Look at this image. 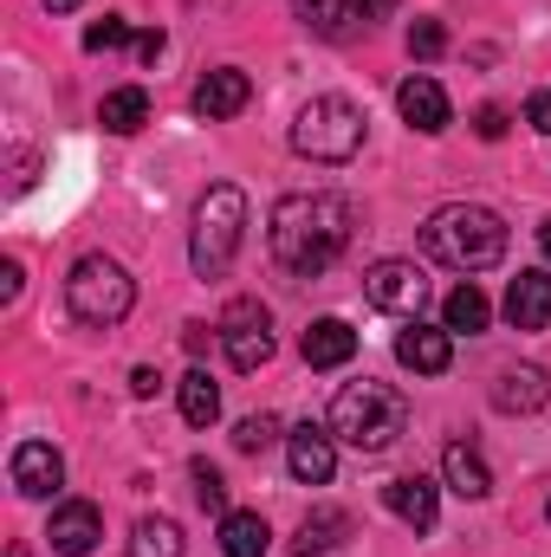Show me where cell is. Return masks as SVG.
Instances as JSON below:
<instances>
[{
  "mask_svg": "<svg viewBox=\"0 0 551 557\" xmlns=\"http://www.w3.org/2000/svg\"><path fill=\"white\" fill-rule=\"evenodd\" d=\"M351 234H357V208L344 195H331V188H305V195H285L273 208V234L267 240H273L279 273L318 278L344 260Z\"/></svg>",
  "mask_w": 551,
  "mask_h": 557,
  "instance_id": "1",
  "label": "cell"
},
{
  "mask_svg": "<svg viewBox=\"0 0 551 557\" xmlns=\"http://www.w3.org/2000/svg\"><path fill=\"white\" fill-rule=\"evenodd\" d=\"M421 253L454 267V273H487L506 260V221L493 208H474V201H448L428 214L421 227Z\"/></svg>",
  "mask_w": 551,
  "mask_h": 557,
  "instance_id": "2",
  "label": "cell"
},
{
  "mask_svg": "<svg viewBox=\"0 0 551 557\" xmlns=\"http://www.w3.org/2000/svg\"><path fill=\"white\" fill-rule=\"evenodd\" d=\"M331 434H338L344 447H357V454H390V447L409 434V403H403V389H396V383H377V376L344 383L338 403H331Z\"/></svg>",
  "mask_w": 551,
  "mask_h": 557,
  "instance_id": "3",
  "label": "cell"
},
{
  "mask_svg": "<svg viewBox=\"0 0 551 557\" xmlns=\"http://www.w3.org/2000/svg\"><path fill=\"white\" fill-rule=\"evenodd\" d=\"M241 234H247V195L234 182H215L201 201H195V234H188V260L201 278H221L241 253Z\"/></svg>",
  "mask_w": 551,
  "mask_h": 557,
  "instance_id": "4",
  "label": "cell"
},
{
  "mask_svg": "<svg viewBox=\"0 0 551 557\" xmlns=\"http://www.w3.org/2000/svg\"><path fill=\"white\" fill-rule=\"evenodd\" d=\"M292 149L305 156V162H351L357 149H364V111L351 104V98H338V91H325V98H311L298 117H292Z\"/></svg>",
  "mask_w": 551,
  "mask_h": 557,
  "instance_id": "5",
  "label": "cell"
},
{
  "mask_svg": "<svg viewBox=\"0 0 551 557\" xmlns=\"http://www.w3.org/2000/svg\"><path fill=\"white\" fill-rule=\"evenodd\" d=\"M65 305H72V318L78 324H91V331H111V324H124L131 318V305H137V285L131 273L118 267V260H105V253H85L72 278H65Z\"/></svg>",
  "mask_w": 551,
  "mask_h": 557,
  "instance_id": "6",
  "label": "cell"
},
{
  "mask_svg": "<svg viewBox=\"0 0 551 557\" xmlns=\"http://www.w3.org/2000/svg\"><path fill=\"white\" fill-rule=\"evenodd\" d=\"M215 331H221V350H228L234 370H260L273 357V311L260 298H234Z\"/></svg>",
  "mask_w": 551,
  "mask_h": 557,
  "instance_id": "7",
  "label": "cell"
},
{
  "mask_svg": "<svg viewBox=\"0 0 551 557\" xmlns=\"http://www.w3.org/2000/svg\"><path fill=\"white\" fill-rule=\"evenodd\" d=\"M364 298H370L377 311L415 318L421 298H428V278H421V267H409V260H377V267L364 273Z\"/></svg>",
  "mask_w": 551,
  "mask_h": 557,
  "instance_id": "8",
  "label": "cell"
},
{
  "mask_svg": "<svg viewBox=\"0 0 551 557\" xmlns=\"http://www.w3.org/2000/svg\"><path fill=\"white\" fill-rule=\"evenodd\" d=\"M390 7H396V0H298V20H305L311 33H325V39H357V33H370Z\"/></svg>",
  "mask_w": 551,
  "mask_h": 557,
  "instance_id": "9",
  "label": "cell"
},
{
  "mask_svg": "<svg viewBox=\"0 0 551 557\" xmlns=\"http://www.w3.org/2000/svg\"><path fill=\"white\" fill-rule=\"evenodd\" d=\"M7 473H13V493H26V499H52V493L65 486V454H59L52 441H20L13 460H7Z\"/></svg>",
  "mask_w": 551,
  "mask_h": 557,
  "instance_id": "10",
  "label": "cell"
},
{
  "mask_svg": "<svg viewBox=\"0 0 551 557\" xmlns=\"http://www.w3.org/2000/svg\"><path fill=\"white\" fill-rule=\"evenodd\" d=\"M98 539H105V512H98L91 499H65V506L52 512V525H46V545L59 557H91Z\"/></svg>",
  "mask_w": 551,
  "mask_h": 557,
  "instance_id": "11",
  "label": "cell"
},
{
  "mask_svg": "<svg viewBox=\"0 0 551 557\" xmlns=\"http://www.w3.org/2000/svg\"><path fill=\"white\" fill-rule=\"evenodd\" d=\"M285 467H292L298 486H325V480L338 473V447H331V434H325L318 421L292 428V434H285Z\"/></svg>",
  "mask_w": 551,
  "mask_h": 557,
  "instance_id": "12",
  "label": "cell"
},
{
  "mask_svg": "<svg viewBox=\"0 0 551 557\" xmlns=\"http://www.w3.org/2000/svg\"><path fill=\"white\" fill-rule=\"evenodd\" d=\"M247 98H254V78H247L241 65H221V72H208V78L195 85V117H208V124L241 117V111H247Z\"/></svg>",
  "mask_w": 551,
  "mask_h": 557,
  "instance_id": "13",
  "label": "cell"
},
{
  "mask_svg": "<svg viewBox=\"0 0 551 557\" xmlns=\"http://www.w3.org/2000/svg\"><path fill=\"white\" fill-rule=\"evenodd\" d=\"M396 111H403V124L421 131V137H441V131H448V117H454V111H448V91H441L434 78H421V72L396 85Z\"/></svg>",
  "mask_w": 551,
  "mask_h": 557,
  "instance_id": "14",
  "label": "cell"
},
{
  "mask_svg": "<svg viewBox=\"0 0 551 557\" xmlns=\"http://www.w3.org/2000/svg\"><path fill=\"white\" fill-rule=\"evenodd\" d=\"M546 403H551V376L539 363L500 370V383H493V409H500V416H539Z\"/></svg>",
  "mask_w": 551,
  "mask_h": 557,
  "instance_id": "15",
  "label": "cell"
},
{
  "mask_svg": "<svg viewBox=\"0 0 551 557\" xmlns=\"http://www.w3.org/2000/svg\"><path fill=\"white\" fill-rule=\"evenodd\" d=\"M396 363L415 370V376H441L448 363H454V331L441 324V331H428V324H409L403 337H396Z\"/></svg>",
  "mask_w": 551,
  "mask_h": 557,
  "instance_id": "16",
  "label": "cell"
},
{
  "mask_svg": "<svg viewBox=\"0 0 551 557\" xmlns=\"http://www.w3.org/2000/svg\"><path fill=\"white\" fill-rule=\"evenodd\" d=\"M383 506L415 525V532H434V519H441V493H434V480H421V473H403V480H390L383 486Z\"/></svg>",
  "mask_w": 551,
  "mask_h": 557,
  "instance_id": "17",
  "label": "cell"
},
{
  "mask_svg": "<svg viewBox=\"0 0 551 557\" xmlns=\"http://www.w3.org/2000/svg\"><path fill=\"white\" fill-rule=\"evenodd\" d=\"M298 357H305L311 370H338V363L357 357V331H351L344 318H318V324L298 337Z\"/></svg>",
  "mask_w": 551,
  "mask_h": 557,
  "instance_id": "18",
  "label": "cell"
},
{
  "mask_svg": "<svg viewBox=\"0 0 551 557\" xmlns=\"http://www.w3.org/2000/svg\"><path fill=\"white\" fill-rule=\"evenodd\" d=\"M506 318L513 331H551V273H519L506 285Z\"/></svg>",
  "mask_w": 551,
  "mask_h": 557,
  "instance_id": "19",
  "label": "cell"
},
{
  "mask_svg": "<svg viewBox=\"0 0 551 557\" xmlns=\"http://www.w3.org/2000/svg\"><path fill=\"white\" fill-rule=\"evenodd\" d=\"M441 473H448V486H454L461 499H487V493H493V473H487V460H480L467 441H448Z\"/></svg>",
  "mask_w": 551,
  "mask_h": 557,
  "instance_id": "20",
  "label": "cell"
},
{
  "mask_svg": "<svg viewBox=\"0 0 551 557\" xmlns=\"http://www.w3.org/2000/svg\"><path fill=\"white\" fill-rule=\"evenodd\" d=\"M351 539V512H338V506H318L305 525H298V545H292V557H325L338 552Z\"/></svg>",
  "mask_w": 551,
  "mask_h": 557,
  "instance_id": "21",
  "label": "cell"
},
{
  "mask_svg": "<svg viewBox=\"0 0 551 557\" xmlns=\"http://www.w3.org/2000/svg\"><path fill=\"white\" fill-rule=\"evenodd\" d=\"M221 552L228 557H267L273 552V532L260 512H221Z\"/></svg>",
  "mask_w": 551,
  "mask_h": 557,
  "instance_id": "22",
  "label": "cell"
},
{
  "mask_svg": "<svg viewBox=\"0 0 551 557\" xmlns=\"http://www.w3.org/2000/svg\"><path fill=\"white\" fill-rule=\"evenodd\" d=\"M175 396H182V421H188V428H208V421L221 416V383H215L208 370H188Z\"/></svg>",
  "mask_w": 551,
  "mask_h": 557,
  "instance_id": "23",
  "label": "cell"
},
{
  "mask_svg": "<svg viewBox=\"0 0 551 557\" xmlns=\"http://www.w3.org/2000/svg\"><path fill=\"white\" fill-rule=\"evenodd\" d=\"M441 318H448V331H467V337H474V331H487V318H493V305H487V292H480V285L467 278V285H454V292H448V305H441Z\"/></svg>",
  "mask_w": 551,
  "mask_h": 557,
  "instance_id": "24",
  "label": "cell"
},
{
  "mask_svg": "<svg viewBox=\"0 0 551 557\" xmlns=\"http://www.w3.org/2000/svg\"><path fill=\"white\" fill-rule=\"evenodd\" d=\"M98 124H105L111 137H131V131H143V124H149V98H143L137 85H124V91H111V98L98 104Z\"/></svg>",
  "mask_w": 551,
  "mask_h": 557,
  "instance_id": "25",
  "label": "cell"
},
{
  "mask_svg": "<svg viewBox=\"0 0 551 557\" xmlns=\"http://www.w3.org/2000/svg\"><path fill=\"white\" fill-rule=\"evenodd\" d=\"M131 557H182V525L175 519H137Z\"/></svg>",
  "mask_w": 551,
  "mask_h": 557,
  "instance_id": "26",
  "label": "cell"
},
{
  "mask_svg": "<svg viewBox=\"0 0 551 557\" xmlns=\"http://www.w3.org/2000/svg\"><path fill=\"white\" fill-rule=\"evenodd\" d=\"M273 441H279V416H247L234 428V447H241V454H267Z\"/></svg>",
  "mask_w": 551,
  "mask_h": 557,
  "instance_id": "27",
  "label": "cell"
},
{
  "mask_svg": "<svg viewBox=\"0 0 551 557\" xmlns=\"http://www.w3.org/2000/svg\"><path fill=\"white\" fill-rule=\"evenodd\" d=\"M124 39H131V26H124L118 13H105V20H91V26H85V52H118Z\"/></svg>",
  "mask_w": 551,
  "mask_h": 557,
  "instance_id": "28",
  "label": "cell"
},
{
  "mask_svg": "<svg viewBox=\"0 0 551 557\" xmlns=\"http://www.w3.org/2000/svg\"><path fill=\"white\" fill-rule=\"evenodd\" d=\"M195 499H201L208 512H228V480H221L208 460H195Z\"/></svg>",
  "mask_w": 551,
  "mask_h": 557,
  "instance_id": "29",
  "label": "cell"
},
{
  "mask_svg": "<svg viewBox=\"0 0 551 557\" xmlns=\"http://www.w3.org/2000/svg\"><path fill=\"white\" fill-rule=\"evenodd\" d=\"M441 46H448L441 20H415V26H409V52H415V59H441Z\"/></svg>",
  "mask_w": 551,
  "mask_h": 557,
  "instance_id": "30",
  "label": "cell"
},
{
  "mask_svg": "<svg viewBox=\"0 0 551 557\" xmlns=\"http://www.w3.org/2000/svg\"><path fill=\"white\" fill-rule=\"evenodd\" d=\"M474 131H480L487 143H500L506 137V111H500V104H480V111H474Z\"/></svg>",
  "mask_w": 551,
  "mask_h": 557,
  "instance_id": "31",
  "label": "cell"
},
{
  "mask_svg": "<svg viewBox=\"0 0 551 557\" xmlns=\"http://www.w3.org/2000/svg\"><path fill=\"white\" fill-rule=\"evenodd\" d=\"M526 124H532L539 137H551V91H532V104H526Z\"/></svg>",
  "mask_w": 551,
  "mask_h": 557,
  "instance_id": "32",
  "label": "cell"
},
{
  "mask_svg": "<svg viewBox=\"0 0 551 557\" xmlns=\"http://www.w3.org/2000/svg\"><path fill=\"white\" fill-rule=\"evenodd\" d=\"M0 298H7V305H13V298H20V267H13V260H7V267H0Z\"/></svg>",
  "mask_w": 551,
  "mask_h": 557,
  "instance_id": "33",
  "label": "cell"
},
{
  "mask_svg": "<svg viewBox=\"0 0 551 557\" xmlns=\"http://www.w3.org/2000/svg\"><path fill=\"white\" fill-rule=\"evenodd\" d=\"M162 46H169V39H162V33H143V39H137V52H143V59H149V65H156V59H162Z\"/></svg>",
  "mask_w": 551,
  "mask_h": 557,
  "instance_id": "34",
  "label": "cell"
},
{
  "mask_svg": "<svg viewBox=\"0 0 551 557\" xmlns=\"http://www.w3.org/2000/svg\"><path fill=\"white\" fill-rule=\"evenodd\" d=\"M131 389H137V396H156V389H162V376H156V370H137V376H131Z\"/></svg>",
  "mask_w": 551,
  "mask_h": 557,
  "instance_id": "35",
  "label": "cell"
},
{
  "mask_svg": "<svg viewBox=\"0 0 551 557\" xmlns=\"http://www.w3.org/2000/svg\"><path fill=\"white\" fill-rule=\"evenodd\" d=\"M539 247H546V260H551V221H546V227H539Z\"/></svg>",
  "mask_w": 551,
  "mask_h": 557,
  "instance_id": "36",
  "label": "cell"
},
{
  "mask_svg": "<svg viewBox=\"0 0 551 557\" xmlns=\"http://www.w3.org/2000/svg\"><path fill=\"white\" fill-rule=\"evenodd\" d=\"M46 7H52V13H72V7H78V0H46Z\"/></svg>",
  "mask_w": 551,
  "mask_h": 557,
  "instance_id": "37",
  "label": "cell"
},
{
  "mask_svg": "<svg viewBox=\"0 0 551 557\" xmlns=\"http://www.w3.org/2000/svg\"><path fill=\"white\" fill-rule=\"evenodd\" d=\"M546 519H551V506H546Z\"/></svg>",
  "mask_w": 551,
  "mask_h": 557,
  "instance_id": "38",
  "label": "cell"
}]
</instances>
